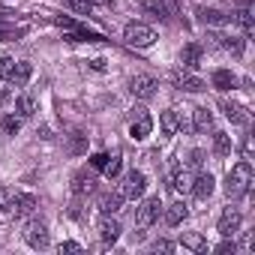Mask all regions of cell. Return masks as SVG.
Returning <instances> with one entry per match:
<instances>
[{"label": "cell", "mask_w": 255, "mask_h": 255, "mask_svg": "<svg viewBox=\"0 0 255 255\" xmlns=\"http://www.w3.org/2000/svg\"><path fill=\"white\" fill-rule=\"evenodd\" d=\"M249 189H252V165L246 159H240L225 177V192H228V198H243Z\"/></svg>", "instance_id": "obj_1"}, {"label": "cell", "mask_w": 255, "mask_h": 255, "mask_svg": "<svg viewBox=\"0 0 255 255\" xmlns=\"http://www.w3.org/2000/svg\"><path fill=\"white\" fill-rule=\"evenodd\" d=\"M123 42L126 45H132V48H150L156 42V30L141 24V21H129L123 27Z\"/></svg>", "instance_id": "obj_2"}, {"label": "cell", "mask_w": 255, "mask_h": 255, "mask_svg": "<svg viewBox=\"0 0 255 255\" xmlns=\"http://www.w3.org/2000/svg\"><path fill=\"white\" fill-rule=\"evenodd\" d=\"M144 189H147V177H144V171H129L123 177V183H120V195H123V201H138L141 195H144Z\"/></svg>", "instance_id": "obj_3"}, {"label": "cell", "mask_w": 255, "mask_h": 255, "mask_svg": "<svg viewBox=\"0 0 255 255\" xmlns=\"http://www.w3.org/2000/svg\"><path fill=\"white\" fill-rule=\"evenodd\" d=\"M171 84H174L177 90H183V93H201V90H207V81H201V78L192 75L189 69H174V72H171Z\"/></svg>", "instance_id": "obj_4"}, {"label": "cell", "mask_w": 255, "mask_h": 255, "mask_svg": "<svg viewBox=\"0 0 255 255\" xmlns=\"http://www.w3.org/2000/svg\"><path fill=\"white\" fill-rule=\"evenodd\" d=\"M156 87H159V81H156L153 75H135V78L129 81V93H132L135 99H153V96H156Z\"/></svg>", "instance_id": "obj_5"}, {"label": "cell", "mask_w": 255, "mask_h": 255, "mask_svg": "<svg viewBox=\"0 0 255 255\" xmlns=\"http://www.w3.org/2000/svg\"><path fill=\"white\" fill-rule=\"evenodd\" d=\"M159 213H162V201H159V195L147 198V201L138 207V213H135V222H138V228H147V225H153V222L159 219Z\"/></svg>", "instance_id": "obj_6"}, {"label": "cell", "mask_w": 255, "mask_h": 255, "mask_svg": "<svg viewBox=\"0 0 255 255\" xmlns=\"http://www.w3.org/2000/svg\"><path fill=\"white\" fill-rule=\"evenodd\" d=\"M72 192H75V198H84V195L96 192V174L87 171V168L75 171V174H72Z\"/></svg>", "instance_id": "obj_7"}, {"label": "cell", "mask_w": 255, "mask_h": 255, "mask_svg": "<svg viewBox=\"0 0 255 255\" xmlns=\"http://www.w3.org/2000/svg\"><path fill=\"white\" fill-rule=\"evenodd\" d=\"M240 210L237 207H225L222 210V216H219V225H216V231L222 234V237H234L237 231H240Z\"/></svg>", "instance_id": "obj_8"}, {"label": "cell", "mask_w": 255, "mask_h": 255, "mask_svg": "<svg viewBox=\"0 0 255 255\" xmlns=\"http://www.w3.org/2000/svg\"><path fill=\"white\" fill-rule=\"evenodd\" d=\"M24 240H27V246H33V249H45L48 246V228H45V222H27L24 225Z\"/></svg>", "instance_id": "obj_9"}, {"label": "cell", "mask_w": 255, "mask_h": 255, "mask_svg": "<svg viewBox=\"0 0 255 255\" xmlns=\"http://www.w3.org/2000/svg\"><path fill=\"white\" fill-rule=\"evenodd\" d=\"M96 231H99V240L105 243V246H111V243H117V237H120V222L117 219H111V213H102V219H99V225H96Z\"/></svg>", "instance_id": "obj_10"}, {"label": "cell", "mask_w": 255, "mask_h": 255, "mask_svg": "<svg viewBox=\"0 0 255 255\" xmlns=\"http://www.w3.org/2000/svg\"><path fill=\"white\" fill-rule=\"evenodd\" d=\"M36 207H39V198H36V195H30V192H18V195L12 198V204H9V210H15V216H18V219L30 216Z\"/></svg>", "instance_id": "obj_11"}, {"label": "cell", "mask_w": 255, "mask_h": 255, "mask_svg": "<svg viewBox=\"0 0 255 255\" xmlns=\"http://www.w3.org/2000/svg\"><path fill=\"white\" fill-rule=\"evenodd\" d=\"M195 15H198V21H201V24H207V27H222V24H228V21H231V15H228V12L213 9V6H201Z\"/></svg>", "instance_id": "obj_12"}, {"label": "cell", "mask_w": 255, "mask_h": 255, "mask_svg": "<svg viewBox=\"0 0 255 255\" xmlns=\"http://www.w3.org/2000/svg\"><path fill=\"white\" fill-rule=\"evenodd\" d=\"M201 57H204V48H201L198 42H189V45L180 48V63H183V69H198V66H201Z\"/></svg>", "instance_id": "obj_13"}, {"label": "cell", "mask_w": 255, "mask_h": 255, "mask_svg": "<svg viewBox=\"0 0 255 255\" xmlns=\"http://www.w3.org/2000/svg\"><path fill=\"white\" fill-rule=\"evenodd\" d=\"M231 21H237V24L243 27V33H246V36H252V33H255V21H252V0H243V6L231 15Z\"/></svg>", "instance_id": "obj_14"}, {"label": "cell", "mask_w": 255, "mask_h": 255, "mask_svg": "<svg viewBox=\"0 0 255 255\" xmlns=\"http://www.w3.org/2000/svg\"><path fill=\"white\" fill-rule=\"evenodd\" d=\"M30 75H33V66H30L27 60H18V63H12V69H9V84H12V87H24V84L30 81Z\"/></svg>", "instance_id": "obj_15"}, {"label": "cell", "mask_w": 255, "mask_h": 255, "mask_svg": "<svg viewBox=\"0 0 255 255\" xmlns=\"http://www.w3.org/2000/svg\"><path fill=\"white\" fill-rule=\"evenodd\" d=\"M213 183H216V180H213L210 171H207V174H198V177L192 180V195H195L198 201H207V198L213 195Z\"/></svg>", "instance_id": "obj_16"}, {"label": "cell", "mask_w": 255, "mask_h": 255, "mask_svg": "<svg viewBox=\"0 0 255 255\" xmlns=\"http://www.w3.org/2000/svg\"><path fill=\"white\" fill-rule=\"evenodd\" d=\"M150 129H153V117H150L147 111H141V114H138V120L129 126V135H132L135 141H141V138H147V135H150Z\"/></svg>", "instance_id": "obj_17"}, {"label": "cell", "mask_w": 255, "mask_h": 255, "mask_svg": "<svg viewBox=\"0 0 255 255\" xmlns=\"http://www.w3.org/2000/svg\"><path fill=\"white\" fill-rule=\"evenodd\" d=\"M159 126H162V132H165V135H177V132H180V126H183V120H180V114H177L174 108H168V111L159 114Z\"/></svg>", "instance_id": "obj_18"}, {"label": "cell", "mask_w": 255, "mask_h": 255, "mask_svg": "<svg viewBox=\"0 0 255 255\" xmlns=\"http://www.w3.org/2000/svg\"><path fill=\"white\" fill-rule=\"evenodd\" d=\"M210 84L216 87V90H234L237 87V78H234V72L231 69H213V75H210Z\"/></svg>", "instance_id": "obj_19"}, {"label": "cell", "mask_w": 255, "mask_h": 255, "mask_svg": "<svg viewBox=\"0 0 255 255\" xmlns=\"http://www.w3.org/2000/svg\"><path fill=\"white\" fill-rule=\"evenodd\" d=\"M180 243H183V249H189V252H195V255H207V240H204L198 231H186V234L180 237Z\"/></svg>", "instance_id": "obj_20"}, {"label": "cell", "mask_w": 255, "mask_h": 255, "mask_svg": "<svg viewBox=\"0 0 255 255\" xmlns=\"http://www.w3.org/2000/svg\"><path fill=\"white\" fill-rule=\"evenodd\" d=\"M66 33H69V36H66L69 42H105V36H102V33H96V30H87L84 24H78L75 30H66Z\"/></svg>", "instance_id": "obj_21"}, {"label": "cell", "mask_w": 255, "mask_h": 255, "mask_svg": "<svg viewBox=\"0 0 255 255\" xmlns=\"http://www.w3.org/2000/svg\"><path fill=\"white\" fill-rule=\"evenodd\" d=\"M213 39H216V45H219V48L231 51L234 57H240V54H243V48H246V39H243V36H222V33H219V36H213Z\"/></svg>", "instance_id": "obj_22"}, {"label": "cell", "mask_w": 255, "mask_h": 255, "mask_svg": "<svg viewBox=\"0 0 255 255\" xmlns=\"http://www.w3.org/2000/svg\"><path fill=\"white\" fill-rule=\"evenodd\" d=\"M222 111H225V117L231 120V123H249V111H246V105H240V102H222Z\"/></svg>", "instance_id": "obj_23"}, {"label": "cell", "mask_w": 255, "mask_h": 255, "mask_svg": "<svg viewBox=\"0 0 255 255\" xmlns=\"http://www.w3.org/2000/svg\"><path fill=\"white\" fill-rule=\"evenodd\" d=\"M210 126H213L210 108H195V111H192V129H195V132H207Z\"/></svg>", "instance_id": "obj_24"}, {"label": "cell", "mask_w": 255, "mask_h": 255, "mask_svg": "<svg viewBox=\"0 0 255 255\" xmlns=\"http://www.w3.org/2000/svg\"><path fill=\"white\" fill-rule=\"evenodd\" d=\"M186 216H189V207H186L183 201H174V204L165 210V225H171V228H174V225H180Z\"/></svg>", "instance_id": "obj_25"}, {"label": "cell", "mask_w": 255, "mask_h": 255, "mask_svg": "<svg viewBox=\"0 0 255 255\" xmlns=\"http://www.w3.org/2000/svg\"><path fill=\"white\" fill-rule=\"evenodd\" d=\"M171 189H174V192H189V189H192V177H189L186 168H174V174H171Z\"/></svg>", "instance_id": "obj_26"}, {"label": "cell", "mask_w": 255, "mask_h": 255, "mask_svg": "<svg viewBox=\"0 0 255 255\" xmlns=\"http://www.w3.org/2000/svg\"><path fill=\"white\" fill-rule=\"evenodd\" d=\"M120 204H123V195H120V192H105V195H99V210H102V213H117Z\"/></svg>", "instance_id": "obj_27"}, {"label": "cell", "mask_w": 255, "mask_h": 255, "mask_svg": "<svg viewBox=\"0 0 255 255\" xmlns=\"http://www.w3.org/2000/svg\"><path fill=\"white\" fill-rule=\"evenodd\" d=\"M15 111H18V117H33V111H36V99H33L30 93H21V96L15 99Z\"/></svg>", "instance_id": "obj_28"}, {"label": "cell", "mask_w": 255, "mask_h": 255, "mask_svg": "<svg viewBox=\"0 0 255 255\" xmlns=\"http://www.w3.org/2000/svg\"><path fill=\"white\" fill-rule=\"evenodd\" d=\"M231 135H225V132H213V153L216 156H228L231 153Z\"/></svg>", "instance_id": "obj_29"}, {"label": "cell", "mask_w": 255, "mask_h": 255, "mask_svg": "<svg viewBox=\"0 0 255 255\" xmlns=\"http://www.w3.org/2000/svg\"><path fill=\"white\" fill-rule=\"evenodd\" d=\"M63 3H66L72 12H78V15H90V12H93V0H63Z\"/></svg>", "instance_id": "obj_30"}, {"label": "cell", "mask_w": 255, "mask_h": 255, "mask_svg": "<svg viewBox=\"0 0 255 255\" xmlns=\"http://www.w3.org/2000/svg\"><path fill=\"white\" fill-rule=\"evenodd\" d=\"M120 168H123V159H120V156H108V162H105V168H102V171H105V177H111V180H114V177L120 174Z\"/></svg>", "instance_id": "obj_31"}, {"label": "cell", "mask_w": 255, "mask_h": 255, "mask_svg": "<svg viewBox=\"0 0 255 255\" xmlns=\"http://www.w3.org/2000/svg\"><path fill=\"white\" fill-rule=\"evenodd\" d=\"M84 150H87V135H84V132H75V138H72V144H69V153L78 156V153H84Z\"/></svg>", "instance_id": "obj_32"}, {"label": "cell", "mask_w": 255, "mask_h": 255, "mask_svg": "<svg viewBox=\"0 0 255 255\" xmlns=\"http://www.w3.org/2000/svg\"><path fill=\"white\" fill-rule=\"evenodd\" d=\"M0 123H3V129H6L9 135H15V132L21 129V117H12V114H6L3 120H0Z\"/></svg>", "instance_id": "obj_33"}, {"label": "cell", "mask_w": 255, "mask_h": 255, "mask_svg": "<svg viewBox=\"0 0 255 255\" xmlns=\"http://www.w3.org/2000/svg\"><path fill=\"white\" fill-rule=\"evenodd\" d=\"M213 252H219V255H228V252H231V255H234V252H237V243L225 237V240H222V243H219V246H216Z\"/></svg>", "instance_id": "obj_34"}, {"label": "cell", "mask_w": 255, "mask_h": 255, "mask_svg": "<svg viewBox=\"0 0 255 255\" xmlns=\"http://www.w3.org/2000/svg\"><path fill=\"white\" fill-rule=\"evenodd\" d=\"M159 9H168V15H180V3H177V0H159Z\"/></svg>", "instance_id": "obj_35"}, {"label": "cell", "mask_w": 255, "mask_h": 255, "mask_svg": "<svg viewBox=\"0 0 255 255\" xmlns=\"http://www.w3.org/2000/svg\"><path fill=\"white\" fill-rule=\"evenodd\" d=\"M24 30H12V27H3V24H0V39H3V42H12V39H18Z\"/></svg>", "instance_id": "obj_36"}, {"label": "cell", "mask_w": 255, "mask_h": 255, "mask_svg": "<svg viewBox=\"0 0 255 255\" xmlns=\"http://www.w3.org/2000/svg\"><path fill=\"white\" fill-rule=\"evenodd\" d=\"M105 162H108V153H93L90 156V168H96V171H102Z\"/></svg>", "instance_id": "obj_37"}, {"label": "cell", "mask_w": 255, "mask_h": 255, "mask_svg": "<svg viewBox=\"0 0 255 255\" xmlns=\"http://www.w3.org/2000/svg\"><path fill=\"white\" fill-rule=\"evenodd\" d=\"M9 204H12V192L6 186H0V210H9Z\"/></svg>", "instance_id": "obj_38"}, {"label": "cell", "mask_w": 255, "mask_h": 255, "mask_svg": "<svg viewBox=\"0 0 255 255\" xmlns=\"http://www.w3.org/2000/svg\"><path fill=\"white\" fill-rule=\"evenodd\" d=\"M189 165H192V168H201V165H204V150H192V153H189Z\"/></svg>", "instance_id": "obj_39"}, {"label": "cell", "mask_w": 255, "mask_h": 255, "mask_svg": "<svg viewBox=\"0 0 255 255\" xmlns=\"http://www.w3.org/2000/svg\"><path fill=\"white\" fill-rule=\"evenodd\" d=\"M153 252H174V243L171 240H156L153 243Z\"/></svg>", "instance_id": "obj_40"}, {"label": "cell", "mask_w": 255, "mask_h": 255, "mask_svg": "<svg viewBox=\"0 0 255 255\" xmlns=\"http://www.w3.org/2000/svg\"><path fill=\"white\" fill-rule=\"evenodd\" d=\"M12 57H3V60H0V78H3V75H9V69H12Z\"/></svg>", "instance_id": "obj_41"}, {"label": "cell", "mask_w": 255, "mask_h": 255, "mask_svg": "<svg viewBox=\"0 0 255 255\" xmlns=\"http://www.w3.org/2000/svg\"><path fill=\"white\" fill-rule=\"evenodd\" d=\"M60 252H81V246L75 240H66V243H60Z\"/></svg>", "instance_id": "obj_42"}, {"label": "cell", "mask_w": 255, "mask_h": 255, "mask_svg": "<svg viewBox=\"0 0 255 255\" xmlns=\"http://www.w3.org/2000/svg\"><path fill=\"white\" fill-rule=\"evenodd\" d=\"M90 66H93V69H105V60H102V57H96V60H90Z\"/></svg>", "instance_id": "obj_43"}]
</instances>
